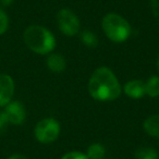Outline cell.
<instances>
[{
    "mask_svg": "<svg viewBox=\"0 0 159 159\" xmlns=\"http://www.w3.org/2000/svg\"><path fill=\"white\" fill-rule=\"evenodd\" d=\"M102 27L105 35L113 43H124L132 33L130 23L117 13L106 14L102 18Z\"/></svg>",
    "mask_w": 159,
    "mask_h": 159,
    "instance_id": "cell-3",
    "label": "cell"
},
{
    "mask_svg": "<svg viewBox=\"0 0 159 159\" xmlns=\"http://www.w3.org/2000/svg\"><path fill=\"white\" fill-rule=\"evenodd\" d=\"M143 129L149 136L159 139V115H152L144 121Z\"/></svg>",
    "mask_w": 159,
    "mask_h": 159,
    "instance_id": "cell-10",
    "label": "cell"
},
{
    "mask_svg": "<svg viewBox=\"0 0 159 159\" xmlns=\"http://www.w3.org/2000/svg\"><path fill=\"white\" fill-rule=\"evenodd\" d=\"M60 159H89L86 154L82 152H77V150H73V152H69L64 154Z\"/></svg>",
    "mask_w": 159,
    "mask_h": 159,
    "instance_id": "cell-16",
    "label": "cell"
},
{
    "mask_svg": "<svg viewBox=\"0 0 159 159\" xmlns=\"http://www.w3.org/2000/svg\"><path fill=\"white\" fill-rule=\"evenodd\" d=\"M123 93L131 99H141L145 93V82L141 80H130L122 87Z\"/></svg>",
    "mask_w": 159,
    "mask_h": 159,
    "instance_id": "cell-8",
    "label": "cell"
},
{
    "mask_svg": "<svg viewBox=\"0 0 159 159\" xmlns=\"http://www.w3.org/2000/svg\"><path fill=\"white\" fill-rule=\"evenodd\" d=\"M86 156L89 159H104L106 156V148L100 143H93L87 147Z\"/></svg>",
    "mask_w": 159,
    "mask_h": 159,
    "instance_id": "cell-12",
    "label": "cell"
},
{
    "mask_svg": "<svg viewBox=\"0 0 159 159\" xmlns=\"http://www.w3.org/2000/svg\"><path fill=\"white\" fill-rule=\"evenodd\" d=\"M6 159H29L26 156H24V155H22V154H13V155H11V156H9L8 158H6Z\"/></svg>",
    "mask_w": 159,
    "mask_h": 159,
    "instance_id": "cell-19",
    "label": "cell"
},
{
    "mask_svg": "<svg viewBox=\"0 0 159 159\" xmlns=\"http://www.w3.org/2000/svg\"><path fill=\"white\" fill-rule=\"evenodd\" d=\"M145 93L152 98L159 97V76L152 75L145 82Z\"/></svg>",
    "mask_w": 159,
    "mask_h": 159,
    "instance_id": "cell-11",
    "label": "cell"
},
{
    "mask_svg": "<svg viewBox=\"0 0 159 159\" xmlns=\"http://www.w3.org/2000/svg\"><path fill=\"white\" fill-rule=\"evenodd\" d=\"M134 158L135 159H158L159 155L158 152L155 148L144 146V147H139L135 150Z\"/></svg>",
    "mask_w": 159,
    "mask_h": 159,
    "instance_id": "cell-14",
    "label": "cell"
},
{
    "mask_svg": "<svg viewBox=\"0 0 159 159\" xmlns=\"http://www.w3.org/2000/svg\"><path fill=\"white\" fill-rule=\"evenodd\" d=\"M157 69L159 71V56H158V59H157Z\"/></svg>",
    "mask_w": 159,
    "mask_h": 159,
    "instance_id": "cell-21",
    "label": "cell"
},
{
    "mask_svg": "<svg viewBox=\"0 0 159 159\" xmlns=\"http://www.w3.org/2000/svg\"><path fill=\"white\" fill-rule=\"evenodd\" d=\"M57 24L60 32L66 37H73L81 31V22L77 16L69 8H62L57 13Z\"/></svg>",
    "mask_w": 159,
    "mask_h": 159,
    "instance_id": "cell-5",
    "label": "cell"
},
{
    "mask_svg": "<svg viewBox=\"0 0 159 159\" xmlns=\"http://www.w3.org/2000/svg\"><path fill=\"white\" fill-rule=\"evenodd\" d=\"M87 89L93 99L104 102L118 99L122 93L117 75L107 66H99L92 73Z\"/></svg>",
    "mask_w": 159,
    "mask_h": 159,
    "instance_id": "cell-1",
    "label": "cell"
},
{
    "mask_svg": "<svg viewBox=\"0 0 159 159\" xmlns=\"http://www.w3.org/2000/svg\"><path fill=\"white\" fill-rule=\"evenodd\" d=\"M149 6L155 16H159V0H149Z\"/></svg>",
    "mask_w": 159,
    "mask_h": 159,
    "instance_id": "cell-18",
    "label": "cell"
},
{
    "mask_svg": "<svg viewBox=\"0 0 159 159\" xmlns=\"http://www.w3.org/2000/svg\"><path fill=\"white\" fill-rule=\"evenodd\" d=\"M9 29V16L3 9L0 8V35H3Z\"/></svg>",
    "mask_w": 159,
    "mask_h": 159,
    "instance_id": "cell-15",
    "label": "cell"
},
{
    "mask_svg": "<svg viewBox=\"0 0 159 159\" xmlns=\"http://www.w3.org/2000/svg\"><path fill=\"white\" fill-rule=\"evenodd\" d=\"M61 132V126L55 118H44L36 123L34 136L40 144H51L58 139Z\"/></svg>",
    "mask_w": 159,
    "mask_h": 159,
    "instance_id": "cell-4",
    "label": "cell"
},
{
    "mask_svg": "<svg viewBox=\"0 0 159 159\" xmlns=\"http://www.w3.org/2000/svg\"><path fill=\"white\" fill-rule=\"evenodd\" d=\"M46 66L51 72L61 73V72H63L66 68V58H64L61 53L51 52V53H49L46 59Z\"/></svg>",
    "mask_w": 159,
    "mask_h": 159,
    "instance_id": "cell-9",
    "label": "cell"
},
{
    "mask_svg": "<svg viewBox=\"0 0 159 159\" xmlns=\"http://www.w3.org/2000/svg\"><path fill=\"white\" fill-rule=\"evenodd\" d=\"M16 92V84L12 76L6 73L0 74V108L5 107L12 100Z\"/></svg>",
    "mask_w": 159,
    "mask_h": 159,
    "instance_id": "cell-7",
    "label": "cell"
},
{
    "mask_svg": "<svg viewBox=\"0 0 159 159\" xmlns=\"http://www.w3.org/2000/svg\"><path fill=\"white\" fill-rule=\"evenodd\" d=\"M3 112L12 125H22L26 120V109L20 100H11L3 107Z\"/></svg>",
    "mask_w": 159,
    "mask_h": 159,
    "instance_id": "cell-6",
    "label": "cell"
},
{
    "mask_svg": "<svg viewBox=\"0 0 159 159\" xmlns=\"http://www.w3.org/2000/svg\"><path fill=\"white\" fill-rule=\"evenodd\" d=\"M8 124H9V122H8L5 112H3V110H0V135L6 131Z\"/></svg>",
    "mask_w": 159,
    "mask_h": 159,
    "instance_id": "cell-17",
    "label": "cell"
},
{
    "mask_svg": "<svg viewBox=\"0 0 159 159\" xmlns=\"http://www.w3.org/2000/svg\"><path fill=\"white\" fill-rule=\"evenodd\" d=\"M13 2L14 0H0V5L2 7H10Z\"/></svg>",
    "mask_w": 159,
    "mask_h": 159,
    "instance_id": "cell-20",
    "label": "cell"
},
{
    "mask_svg": "<svg viewBox=\"0 0 159 159\" xmlns=\"http://www.w3.org/2000/svg\"><path fill=\"white\" fill-rule=\"evenodd\" d=\"M80 38L81 42L89 48H96L99 44V39H98L97 35L94 32L89 31V30H84L80 33Z\"/></svg>",
    "mask_w": 159,
    "mask_h": 159,
    "instance_id": "cell-13",
    "label": "cell"
},
{
    "mask_svg": "<svg viewBox=\"0 0 159 159\" xmlns=\"http://www.w3.org/2000/svg\"><path fill=\"white\" fill-rule=\"evenodd\" d=\"M23 40L30 50L42 56L53 52L57 44L55 35L42 25L27 26L23 33Z\"/></svg>",
    "mask_w": 159,
    "mask_h": 159,
    "instance_id": "cell-2",
    "label": "cell"
}]
</instances>
